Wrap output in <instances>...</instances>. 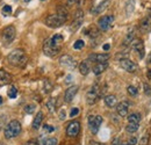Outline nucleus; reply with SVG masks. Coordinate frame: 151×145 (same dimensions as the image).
Instances as JSON below:
<instances>
[{
    "label": "nucleus",
    "instance_id": "obj_9",
    "mask_svg": "<svg viewBox=\"0 0 151 145\" xmlns=\"http://www.w3.org/2000/svg\"><path fill=\"white\" fill-rule=\"evenodd\" d=\"M80 131V122L79 121H72L66 127V135L69 137H77Z\"/></svg>",
    "mask_w": 151,
    "mask_h": 145
},
{
    "label": "nucleus",
    "instance_id": "obj_30",
    "mask_svg": "<svg viewBox=\"0 0 151 145\" xmlns=\"http://www.w3.org/2000/svg\"><path fill=\"white\" fill-rule=\"evenodd\" d=\"M43 90H44V93H50L52 91V84L49 81V79H44L43 81Z\"/></svg>",
    "mask_w": 151,
    "mask_h": 145
},
{
    "label": "nucleus",
    "instance_id": "obj_51",
    "mask_svg": "<svg viewBox=\"0 0 151 145\" xmlns=\"http://www.w3.org/2000/svg\"><path fill=\"white\" fill-rule=\"evenodd\" d=\"M1 103H2V98L0 96V105H1Z\"/></svg>",
    "mask_w": 151,
    "mask_h": 145
},
{
    "label": "nucleus",
    "instance_id": "obj_13",
    "mask_svg": "<svg viewBox=\"0 0 151 145\" xmlns=\"http://www.w3.org/2000/svg\"><path fill=\"white\" fill-rule=\"evenodd\" d=\"M132 49L138 54L139 58H141V59L144 58V56H145V49H144V43H143V41L139 39V38H136V39H134L132 42Z\"/></svg>",
    "mask_w": 151,
    "mask_h": 145
},
{
    "label": "nucleus",
    "instance_id": "obj_40",
    "mask_svg": "<svg viewBox=\"0 0 151 145\" xmlns=\"http://www.w3.org/2000/svg\"><path fill=\"white\" fill-rule=\"evenodd\" d=\"M143 88H144V93L145 94H148V95H150L151 94V87H150V85L149 84H143Z\"/></svg>",
    "mask_w": 151,
    "mask_h": 145
},
{
    "label": "nucleus",
    "instance_id": "obj_50",
    "mask_svg": "<svg viewBox=\"0 0 151 145\" xmlns=\"http://www.w3.org/2000/svg\"><path fill=\"white\" fill-rule=\"evenodd\" d=\"M148 63H149V64H151V54L149 55V59H148Z\"/></svg>",
    "mask_w": 151,
    "mask_h": 145
},
{
    "label": "nucleus",
    "instance_id": "obj_44",
    "mask_svg": "<svg viewBox=\"0 0 151 145\" xmlns=\"http://www.w3.org/2000/svg\"><path fill=\"white\" fill-rule=\"evenodd\" d=\"M23 145H38L37 142L36 141H34V139H30V141H28V142H26Z\"/></svg>",
    "mask_w": 151,
    "mask_h": 145
},
{
    "label": "nucleus",
    "instance_id": "obj_21",
    "mask_svg": "<svg viewBox=\"0 0 151 145\" xmlns=\"http://www.w3.org/2000/svg\"><path fill=\"white\" fill-rule=\"evenodd\" d=\"M43 113L42 111H38L37 114H36V116L34 117V120H33V129L34 130H37L40 129V127L42 126V121H43Z\"/></svg>",
    "mask_w": 151,
    "mask_h": 145
},
{
    "label": "nucleus",
    "instance_id": "obj_17",
    "mask_svg": "<svg viewBox=\"0 0 151 145\" xmlns=\"http://www.w3.org/2000/svg\"><path fill=\"white\" fill-rule=\"evenodd\" d=\"M109 5V0H106V1H104V2H101V4H99V5H95V6H92V8H91V14H93V15H98V14H100L101 12H104L106 8H107V6Z\"/></svg>",
    "mask_w": 151,
    "mask_h": 145
},
{
    "label": "nucleus",
    "instance_id": "obj_19",
    "mask_svg": "<svg viewBox=\"0 0 151 145\" xmlns=\"http://www.w3.org/2000/svg\"><path fill=\"white\" fill-rule=\"evenodd\" d=\"M12 81V75L4 69H0V87L11 84Z\"/></svg>",
    "mask_w": 151,
    "mask_h": 145
},
{
    "label": "nucleus",
    "instance_id": "obj_16",
    "mask_svg": "<svg viewBox=\"0 0 151 145\" xmlns=\"http://www.w3.org/2000/svg\"><path fill=\"white\" fill-rule=\"evenodd\" d=\"M128 109H129V103L127 101H122L116 105V111L121 117H126L128 115Z\"/></svg>",
    "mask_w": 151,
    "mask_h": 145
},
{
    "label": "nucleus",
    "instance_id": "obj_41",
    "mask_svg": "<svg viewBox=\"0 0 151 145\" xmlns=\"http://www.w3.org/2000/svg\"><path fill=\"white\" fill-rule=\"evenodd\" d=\"M78 114H79V108H72L71 111H70V116H71V117H75Z\"/></svg>",
    "mask_w": 151,
    "mask_h": 145
},
{
    "label": "nucleus",
    "instance_id": "obj_46",
    "mask_svg": "<svg viewBox=\"0 0 151 145\" xmlns=\"http://www.w3.org/2000/svg\"><path fill=\"white\" fill-rule=\"evenodd\" d=\"M75 4H77V0H68V6H69V7L73 6Z\"/></svg>",
    "mask_w": 151,
    "mask_h": 145
},
{
    "label": "nucleus",
    "instance_id": "obj_43",
    "mask_svg": "<svg viewBox=\"0 0 151 145\" xmlns=\"http://www.w3.org/2000/svg\"><path fill=\"white\" fill-rule=\"evenodd\" d=\"M65 117H66L65 110H64V109H62V110L59 111V118H60V120H65Z\"/></svg>",
    "mask_w": 151,
    "mask_h": 145
},
{
    "label": "nucleus",
    "instance_id": "obj_47",
    "mask_svg": "<svg viewBox=\"0 0 151 145\" xmlns=\"http://www.w3.org/2000/svg\"><path fill=\"white\" fill-rule=\"evenodd\" d=\"M102 48H104V50H105V51H108V50L111 49V45H109V44H104V47H102Z\"/></svg>",
    "mask_w": 151,
    "mask_h": 145
},
{
    "label": "nucleus",
    "instance_id": "obj_56",
    "mask_svg": "<svg viewBox=\"0 0 151 145\" xmlns=\"http://www.w3.org/2000/svg\"><path fill=\"white\" fill-rule=\"evenodd\" d=\"M0 145H2V144H0Z\"/></svg>",
    "mask_w": 151,
    "mask_h": 145
},
{
    "label": "nucleus",
    "instance_id": "obj_23",
    "mask_svg": "<svg viewBox=\"0 0 151 145\" xmlns=\"http://www.w3.org/2000/svg\"><path fill=\"white\" fill-rule=\"evenodd\" d=\"M104 101H105L106 106L109 107V108L115 107V106H116V102H117L116 96H115V95H112V94H111V95H106L105 99H104Z\"/></svg>",
    "mask_w": 151,
    "mask_h": 145
},
{
    "label": "nucleus",
    "instance_id": "obj_28",
    "mask_svg": "<svg viewBox=\"0 0 151 145\" xmlns=\"http://www.w3.org/2000/svg\"><path fill=\"white\" fill-rule=\"evenodd\" d=\"M47 108H48V110H49L50 113H54V111H55V109H56V99H55V98H51V99L48 100V102H47Z\"/></svg>",
    "mask_w": 151,
    "mask_h": 145
},
{
    "label": "nucleus",
    "instance_id": "obj_22",
    "mask_svg": "<svg viewBox=\"0 0 151 145\" xmlns=\"http://www.w3.org/2000/svg\"><path fill=\"white\" fill-rule=\"evenodd\" d=\"M90 71H91V66H90L87 60H84V62H81L79 64V72L81 73L83 75H87Z\"/></svg>",
    "mask_w": 151,
    "mask_h": 145
},
{
    "label": "nucleus",
    "instance_id": "obj_18",
    "mask_svg": "<svg viewBox=\"0 0 151 145\" xmlns=\"http://www.w3.org/2000/svg\"><path fill=\"white\" fill-rule=\"evenodd\" d=\"M78 86H71V87H69L66 91H65V94H64V100H65V102H71L72 100H73V98L76 96V94H77V92H78Z\"/></svg>",
    "mask_w": 151,
    "mask_h": 145
},
{
    "label": "nucleus",
    "instance_id": "obj_6",
    "mask_svg": "<svg viewBox=\"0 0 151 145\" xmlns=\"http://www.w3.org/2000/svg\"><path fill=\"white\" fill-rule=\"evenodd\" d=\"M60 51V47H56L55 44L51 43L50 38L45 39L44 44H43V52L49 56V57H55L56 55H58V52Z\"/></svg>",
    "mask_w": 151,
    "mask_h": 145
},
{
    "label": "nucleus",
    "instance_id": "obj_57",
    "mask_svg": "<svg viewBox=\"0 0 151 145\" xmlns=\"http://www.w3.org/2000/svg\"><path fill=\"white\" fill-rule=\"evenodd\" d=\"M42 1H43V0H42Z\"/></svg>",
    "mask_w": 151,
    "mask_h": 145
},
{
    "label": "nucleus",
    "instance_id": "obj_3",
    "mask_svg": "<svg viewBox=\"0 0 151 145\" xmlns=\"http://www.w3.org/2000/svg\"><path fill=\"white\" fill-rule=\"evenodd\" d=\"M68 19L59 15V14H51L48 15L45 19V24L50 28H59L60 26H63L66 22Z\"/></svg>",
    "mask_w": 151,
    "mask_h": 145
},
{
    "label": "nucleus",
    "instance_id": "obj_52",
    "mask_svg": "<svg viewBox=\"0 0 151 145\" xmlns=\"http://www.w3.org/2000/svg\"><path fill=\"white\" fill-rule=\"evenodd\" d=\"M93 145H104V144H100V143H94Z\"/></svg>",
    "mask_w": 151,
    "mask_h": 145
},
{
    "label": "nucleus",
    "instance_id": "obj_53",
    "mask_svg": "<svg viewBox=\"0 0 151 145\" xmlns=\"http://www.w3.org/2000/svg\"><path fill=\"white\" fill-rule=\"evenodd\" d=\"M23 1H24V2H29L30 0H23Z\"/></svg>",
    "mask_w": 151,
    "mask_h": 145
},
{
    "label": "nucleus",
    "instance_id": "obj_48",
    "mask_svg": "<svg viewBox=\"0 0 151 145\" xmlns=\"http://www.w3.org/2000/svg\"><path fill=\"white\" fill-rule=\"evenodd\" d=\"M84 2H85V0H77V4H78V6H81Z\"/></svg>",
    "mask_w": 151,
    "mask_h": 145
},
{
    "label": "nucleus",
    "instance_id": "obj_20",
    "mask_svg": "<svg viewBox=\"0 0 151 145\" xmlns=\"http://www.w3.org/2000/svg\"><path fill=\"white\" fill-rule=\"evenodd\" d=\"M107 67H108V63H95L92 70H93V73L95 75H99L104 71H106Z\"/></svg>",
    "mask_w": 151,
    "mask_h": 145
},
{
    "label": "nucleus",
    "instance_id": "obj_33",
    "mask_svg": "<svg viewBox=\"0 0 151 145\" xmlns=\"http://www.w3.org/2000/svg\"><path fill=\"white\" fill-rule=\"evenodd\" d=\"M84 47H85V42L83 39H77L75 42V44H73V49H76V50H80Z\"/></svg>",
    "mask_w": 151,
    "mask_h": 145
},
{
    "label": "nucleus",
    "instance_id": "obj_12",
    "mask_svg": "<svg viewBox=\"0 0 151 145\" xmlns=\"http://www.w3.org/2000/svg\"><path fill=\"white\" fill-rule=\"evenodd\" d=\"M59 64L62 66H65V67L71 69V70H73L76 66H77V62H76L71 56H69V55H63L59 58Z\"/></svg>",
    "mask_w": 151,
    "mask_h": 145
},
{
    "label": "nucleus",
    "instance_id": "obj_10",
    "mask_svg": "<svg viewBox=\"0 0 151 145\" xmlns=\"http://www.w3.org/2000/svg\"><path fill=\"white\" fill-rule=\"evenodd\" d=\"M120 66L124 70V71H127V72L129 73H134L137 71V65L132 62V60H130L129 58H124V59H121L120 60Z\"/></svg>",
    "mask_w": 151,
    "mask_h": 145
},
{
    "label": "nucleus",
    "instance_id": "obj_7",
    "mask_svg": "<svg viewBox=\"0 0 151 145\" xmlns=\"http://www.w3.org/2000/svg\"><path fill=\"white\" fill-rule=\"evenodd\" d=\"M101 123H102V117L100 115H96V116L90 115L88 116V127H90V130L92 134H94V135L98 134Z\"/></svg>",
    "mask_w": 151,
    "mask_h": 145
},
{
    "label": "nucleus",
    "instance_id": "obj_26",
    "mask_svg": "<svg viewBox=\"0 0 151 145\" xmlns=\"http://www.w3.org/2000/svg\"><path fill=\"white\" fill-rule=\"evenodd\" d=\"M128 122L129 123H137V124H139V122H141V114H138V113H132L130 114L128 117Z\"/></svg>",
    "mask_w": 151,
    "mask_h": 145
},
{
    "label": "nucleus",
    "instance_id": "obj_14",
    "mask_svg": "<svg viewBox=\"0 0 151 145\" xmlns=\"http://www.w3.org/2000/svg\"><path fill=\"white\" fill-rule=\"evenodd\" d=\"M139 30L143 34H148L151 30V17L148 15L145 18H143L139 22Z\"/></svg>",
    "mask_w": 151,
    "mask_h": 145
},
{
    "label": "nucleus",
    "instance_id": "obj_31",
    "mask_svg": "<svg viewBox=\"0 0 151 145\" xmlns=\"http://www.w3.org/2000/svg\"><path fill=\"white\" fill-rule=\"evenodd\" d=\"M138 128H139V124H137V123H128V126L126 127V130L130 134H134L138 130Z\"/></svg>",
    "mask_w": 151,
    "mask_h": 145
},
{
    "label": "nucleus",
    "instance_id": "obj_15",
    "mask_svg": "<svg viewBox=\"0 0 151 145\" xmlns=\"http://www.w3.org/2000/svg\"><path fill=\"white\" fill-rule=\"evenodd\" d=\"M108 59H109L108 54H92L88 56V60L94 63H107Z\"/></svg>",
    "mask_w": 151,
    "mask_h": 145
},
{
    "label": "nucleus",
    "instance_id": "obj_29",
    "mask_svg": "<svg viewBox=\"0 0 151 145\" xmlns=\"http://www.w3.org/2000/svg\"><path fill=\"white\" fill-rule=\"evenodd\" d=\"M7 95H8V98H11V99H15V98L18 96V88H17L15 86H11L9 90L7 91Z\"/></svg>",
    "mask_w": 151,
    "mask_h": 145
},
{
    "label": "nucleus",
    "instance_id": "obj_1",
    "mask_svg": "<svg viewBox=\"0 0 151 145\" xmlns=\"http://www.w3.org/2000/svg\"><path fill=\"white\" fill-rule=\"evenodd\" d=\"M7 60L13 66L22 67L27 63V56L22 49H15L12 52H9V55L7 56Z\"/></svg>",
    "mask_w": 151,
    "mask_h": 145
},
{
    "label": "nucleus",
    "instance_id": "obj_5",
    "mask_svg": "<svg viewBox=\"0 0 151 145\" xmlns=\"http://www.w3.org/2000/svg\"><path fill=\"white\" fill-rule=\"evenodd\" d=\"M100 95H101L100 87H99L98 84H94V85L90 88V91L87 92V94H86V102H87L88 105H94L95 102L99 100Z\"/></svg>",
    "mask_w": 151,
    "mask_h": 145
},
{
    "label": "nucleus",
    "instance_id": "obj_42",
    "mask_svg": "<svg viewBox=\"0 0 151 145\" xmlns=\"http://www.w3.org/2000/svg\"><path fill=\"white\" fill-rule=\"evenodd\" d=\"M137 142H138V139H137L135 136H132V138L128 141V145H136L137 144Z\"/></svg>",
    "mask_w": 151,
    "mask_h": 145
},
{
    "label": "nucleus",
    "instance_id": "obj_35",
    "mask_svg": "<svg viewBox=\"0 0 151 145\" xmlns=\"http://www.w3.org/2000/svg\"><path fill=\"white\" fill-rule=\"evenodd\" d=\"M1 12H2V14H4V17H8L11 13H12V7L9 6V5H5L4 7H2V9H1Z\"/></svg>",
    "mask_w": 151,
    "mask_h": 145
},
{
    "label": "nucleus",
    "instance_id": "obj_37",
    "mask_svg": "<svg viewBox=\"0 0 151 145\" xmlns=\"http://www.w3.org/2000/svg\"><path fill=\"white\" fill-rule=\"evenodd\" d=\"M149 138H150V135L149 134H144L139 141V145H148L149 143Z\"/></svg>",
    "mask_w": 151,
    "mask_h": 145
},
{
    "label": "nucleus",
    "instance_id": "obj_45",
    "mask_svg": "<svg viewBox=\"0 0 151 145\" xmlns=\"http://www.w3.org/2000/svg\"><path fill=\"white\" fill-rule=\"evenodd\" d=\"M72 81V75L71 74H69L66 78H65V84H70Z\"/></svg>",
    "mask_w": 151,
    "mask_h": 145
},
{
    "label": "nucleus",
    "instance_id": "obj_27",
    "mask_svg": "<svg viewBox=\"0 0 151 145\" xmlns=\"http://www.w3.org/2000/svg\"><path fill=\"white\" fill-rule=\"evenodd\" d=\"M85 33H86V35H88L91 38H95V37L99 36V30L95 27H90L87 30H85Z\"/></svg>",
    "mask_w": 151,
    "mask_h": 145
},
{
    "label": "nucleus",
    "instance_id": "obj_2",
    "mask_svg": "<svg viewBox=\"0 0 151 145\" xmlns=\"http://www.w3.org/2000/svg\"><path fill=\"white\" fill-rule=\"evenodd\" d=\"M21 123L17 120H12L9 121L6 127H5V137L7 139H11V138H14L17 136H19L20 132H21Z\"/></svg>",
    "mask_w": 151,
    "mask_h": 145
},
{
    "label": "nucleus",
    "instance_id": "obj_38",
    "mask_svg": "<svg viewBox=\"0 0 151 145\" xmlns=\"http://www.w3.org/2000/svg\"><path fill=\"white\" fill-rule=\"evenodd\" d=\"M127 92H128V94L129 95H132V96H136L137 95V88L135 87V86H128V88H127Z\"/></svg>",
    "mask_w": 151,
    "mask_h": 145
},
{
    "label": "nucleus",
    "instance_id": "obj_11",
    "mask_svg": "<svg viewBox=\"0 0 151 145\" xmlns=\"http://www.w3.org/2000/svg\"><path fill=\"white\" fill-rule=\"evenodd\" d=\"M83 21H84V12H83L81 9H79V11L76 12L75 19H73V21H72V24H71V27H70V30H71V32L78 30L79 27L83 24Z\"/></svg>",
    "mask_w": 151,
    "mask_h": 145
},
{
    "label": "nucleus",
    "instance_id": "obj_25",
    "mask_svg": "<svg viewBox=\"0 0 151 145\" xmlns=\"http://www.w3.org/2000/svg\"><path fill=\"white\" fill-rule=\"evenodd\" d=\"M50 41H51V43L55 44L56 47H60V48H62V43H63V41H64V37H63L62 34H55L54 36L50 38Z\"/></svg>",
    "mask_w": 151,
    "mask_h": 145
},
{
    "label": "nucleus",
    "instance_id": "obj_34",
    "mask_svg": "<svg viewBox=\"0 0 151 145\" xmlns=\"http://www.w3.org/2000/svg\"><path fill=\"white\" fill-rule=\"evenodd\" d=\"M44 145H58V139L56 137H49L45 138V143Z\"/></svg>",
    "mask_w": 151,
    "mask_h": 145
},
{
    "label": "nucleus",
    "instance_id": "obj_32",
    "mask_svg": "<svg viewBox=\"0 0 151 145\" xmlns=\"http://www.w3.org/2000/svg\"><path fill=\"white\" fill-rule=\"evenodd\" d=\"M57 14H59V15H62V17H64V18H66V19L69 17V12H68V9H66L64 6H59V7L57 8Z\"/></svg>",
    "mask_w": 151,
    "mask_h": 145
},
{
    "label": "nucleus",
    "instance_id": "obj_55",
    "mask_svg": "<svg viewBox=\"0 0 151 145\" xmlns=\"http://www.w3.org/2000/svg\"><path fill=\"white\" fill-rule=\"evenodd\" d=\"M121 145H128V144H121Z\"/></svg>",
    "mask_w": 151,
    "mask_h": 145
},
{
    "label": "nucleus",
    "instance_id": "obj_4",
    "mask_svg": "<svg viewBox=\"0 0 151 145\" xmlns=\"http://www.w3.org/2000/svg\"><path fill=\"white\" fill-rule=\"evenodd\" d=\"M17 35V29L14 26H7L2 29L1 32V39L4 42V44H11Z\"/></svg>",
    "mask_w": 151,
    "mask_h": 145
},
{
    "label": "nucleus",
    "instance_id": "obj_49",
    "mask_svg": "<svg viewBox=\"0 0 151 145\" xmlns=\"http://www.w3.org/2000/svg\"><path fill=\"white\" fill-rule=\"evenodd\" d=\"M148 78H149V79L151 80V69L149 70V71H148Z\"/></svg>",
    "mask_w": 151,
    "mask_h": 145
},
{
    "label": "nucleus",
    "instance_id": "obj_8",
    "mask_svg": "<svg viewBox=\"0 0 151 145\" xmlns=\"http://www.w3.org/2000/svg\"><path fill=\"white\" fill-rule=\"evenodd\" d=\"M113 22H114L113 15H104V17H101V18L98 20V27H99L100 30L106 32V30H108L112 27Z\"/></svg>",
    "mask_w": 151,
    "mask_h": 145
},
{
    "label": "nucleus",
    "instance_id": "obj_39",
    "mask_svg": "<svg viewBox=\"0 0 151 145\" xmlns=\"http://www.w3.org/2000/svg\"><path fill=\"white\" fill-rule=\"evenodd\" d=\"M43 129H44V131H47V132H49V134H51V132L55 131V128L52 127V126H49V124H44V126H43Z\"/></svg>",
    "mask_w": 151,
    "mask_h": 145
},
{
    "label": "nucleus",
    "instance_id": "obj_24",
    "mask_svg": "<svg viewBox=\"0 0 151 145\" xmlns=\"http://www.w3.org/2000/svg\"><path fill=\"white\" fill-rule=\"evenodd\" d=\"M134 39H135V28H130L129 32H128L127 35H126L124 41H123V45H128V44H130Z\"/></svg>",
    "mask_w": 151,
    "mask_h": 145
},
{
    "label": "nucleus",
    "instance_id": "obj_36",
    "mask_svg": "<svg viewBox=\"0 0 151 145\" xmlns=\"http://www.w3.org/2000/svg\"><path fill=\"white\" fill-rule=\"evenodd\" d=\"M35 109H36V106H35L34 103H30V105H27V106L24 107V111H26L27 114H33V113L35 111Z\"/></svg>",
    "mask_w": 151,
    "mask_h": 145
},
{
    "label": "nucleus",
    "instance_id": "obj_54",
    "mask_svg": "<svg viewBox=\"0 0 151 145\" xmlns=\"http://www.w3.org/2000/svg\"><path fill=\"white\" fill-rule=\"evenodd\" d=\"M1 128H2V126H1V123H0V131H1Z\"/></svg>",
    "mask_w": 151,
    "mask_h": 145
}]
</instances>
